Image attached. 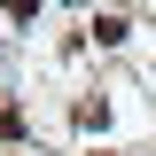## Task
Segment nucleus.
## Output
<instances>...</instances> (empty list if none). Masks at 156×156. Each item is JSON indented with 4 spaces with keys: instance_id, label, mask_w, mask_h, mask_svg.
<instances>
[{
    "instance_id": "obj_1",
    "label": "nucleus",
    "mask_w": 156,
    "mask_h": 156,
    "mask_svg": "<svg viewBox=\"0 0 156 156\" xmlns=\"http://www.w3.org/2000/svg\"><path fill=\"white\" fill-rule=\"evenodd\" d=\"M70 117H78V125H86V133H101V125H109V101H101V94H86V101H78Z\"/></svg>"
},
{
    "instance_id": "obj_2",
    "label": "nucleus",
    "mask_w": 156,
    "mask_h": 156,
    "mask_svg": "<svg viewBox=\"0 0 156 156\" xmlns=\"http://www.w3.org/2000/svg\"><path fill=\"white\" fill-rule=\"evenodd\" d=\"M39 16V0H8V23H31Z\"/></svg>"
},
{
    "instance_id": "obj_3",
    "label": "nucleus",
    "mask_w": 156,
    "mask_h": 156,
    "mask_svg": "<svg viewBox=\"0 0 156 156\" xmlns=\"http://www.w3.org/2000/svg\"><path fill=\"white\" fill-rule=\"evenodd\" d=\"M62 8H78V0H62Z\"/></svg>"
},
{
    "instance_id": "obj_4",
    "label": "nucleus",
    "mask_w": 156,
    "mask_h": 156,
    "mask_svg": "<svg viewBox=\"0 0 156 156\" xmlns=\"http://www.w3.org/2000/svg\"><path fill=\"white\" fill-rule=\"evenodd\" d=\"M94 156H109V148H94Z\"/></svg>"
}]
</instances>
